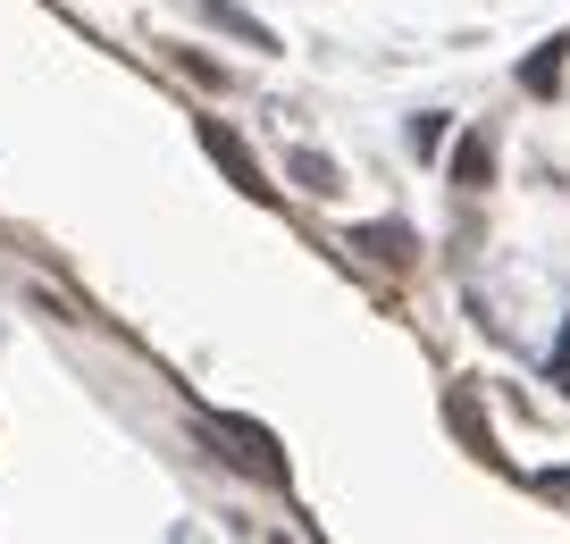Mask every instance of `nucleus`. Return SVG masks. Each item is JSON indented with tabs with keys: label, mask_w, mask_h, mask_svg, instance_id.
<instances>
[{
	"label": "nucleus",
	"mask_w": 570,
	"mask_h": 544,
	"mask_svg": "<svg viewBox=\"0 0 570 544\" xmlns=\"http://www.w3.org/2000/svg\"><path fill=\"white\" fill-rule=\"evenodd\" d=\"M210 436H227L244 469H261V477H277V486H285V453L268 444V427H252V419H210Z\"/></svg>",
	"instance_id": "f257e3e1"
},
{
	"label": "nucleus",
	"mask_w": 570,
	"mask_h": 544,
	"mask_svg": "<svg viewBox=\"0 0 570 544\" xmlns=\"http://www.w3.org/2000/svg\"><path fill=\"white\" fill-rule=\"evenodd\" d=\"M202 142H210V159H218V168L235 176V185H244V194H261V201H268V176H261V159H252V151H244V142H235V135H227L218 118L202 126Z\"/></svg>",
	"instance_id": "f03ea898"
},
{
	"label": "nucleus",
	"mask_w": 570,
	"mask_h": 544,
	"mask_svg": "<svg viewBox=\"0 0 570 544\" xmlns=\"http://www.w3.org/2000/svg\"><path fill=\"white\" fill-rule=\"evenodd\" d=\"M361 251H377V260H411V235L403 227H361Z\"/></svg>",
	"instance_id": "7ed1b4c3"
},
{
	"label": "nucleus",
	"mask_w": 570,
	"mask_h": 544,
	"mask_svg": "<svg viewBox=\"0 0 570 544\" xmlns=\"http://www.w3.org/2000/svg\"><path fill=\"white\" fill-rule=\"evenodd\" d=\"M453 176H462L470 194H479V185H487V142H479V135L462 142V159H453Z\"/></svg>",
	"instance_id": "20e7f679"
}]
</instances>
